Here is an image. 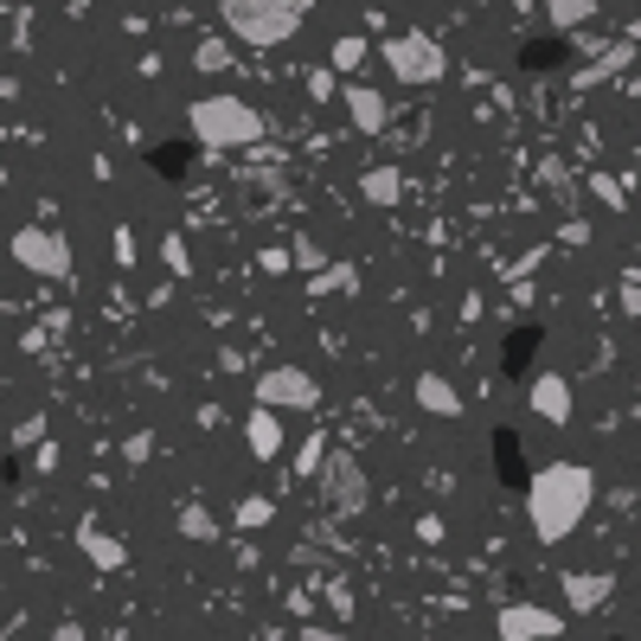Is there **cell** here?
Returning a JSON list of instances; mask_svg holds the SVG:
<instances>
[{
  "label": "cell",
  "instance_id": "obj_1",
  "mask_svg": "<svg viewBox=\"0 0 641 641\" xmlns=\"http://www.w3.org/2000/svg\"><path fill=\"white\" fill-rule=\"evenodd\" d=\"M590 500H597V468H584V462H545L527 488V520L545 545H565L571 532H577V520L590 513Z\"/></svg>",
  "mask_w": 641,
  "mask_h": 641
},
{
  "label": "cell",
  "instance_id": "obj_2",
  "mask_svg": "<svg viewBox=\"0 0 641 641\" xmlns=\"http://www.w3.org/2000/svg\"><path fill=\"white\" fill-rule=\"evenodd\" d=\"M308 7H314V0H219L231 38H237V45H257V52L296 38V26L308 20Z\"/></svg>",
  "mask_w": 641,
  "mask_h": 641
},
{
  "label": "cell",
  "instance_id": "obj_3",
  "mask_svg": "<svg viewBox=\"0 0 641 641\" xmlns=\"http://www.w3.org/2000/svg\"><path fill=\"white\" fill-rule=\"evenodd\" d=\"M187 122L199 135V148H251V142H264V115L244 97H199L187 110Z\"/></svg>",
  "mask_w": 641,
  "mask_h": 641
},
{
  "label": "cell",
  "instance_id": "obj_4",
  "mask_svg": "<svg viewBox=\"0 0 641 641\" xmlns=\"http://www.w3.org/2000/svg\"><path fill=\"white\" fill-rule=\"evenodd\" d=\"M385 71L398 77V84H411V90H430V84H443L450 77V52L436 45L430 33H391L385 38Z\"/></svg>",
  "mask_w": 641,
  "mask_h": 641
},
{
  "label": "cell",
  "instance_id": "obj_5",
  "mask_svg": "<svg viewBox=\"0 0 641 641\" xmlns=\"http://www.w3.org/2000/svg\"><path fill=\"white\" fill-rule=\"evenodd\" d=\"M321 507L328 513H340V520H353L366 500H373V488H366V468H360V455L353 450H328V462H321Z\"/></svg>",
  "mask_w": 641,
  "mask_h": 641
},
{
  "label": "cell",
  "instance_id": "obj_6",
  "mask_svg": "<svg viewBox=\"0 0 641 641\" xmlns=\"http://www.w3.org/2000/svg\"><path fill=\"white\" fill-rule=\"evenodd\" d=\"M7 251H13V264L26 269V276H45V283H65V276H71V244H65L58 231H45V225L13 231Z\"/></svg>",
  "mask_w": 641,
  "mask_h": 641
},
{
  "label": "cell",
  "instance_id": "obj_7",
  "mask_svg": "<svg viewBox=\"0 0 641 641\" xmlns=\"http://www.w3.org/2000/svg\"><path fill=\"white\" fill-rule=\"evenodd\" d=\"M257 405L264 411H314L321 405V385L302 373V366H269L257 378Z\"/></svg>",
  "mask_w": 641,
  "mask_h": 641
},
{
  "label": "cell",
  "instance_id": "obj_8",
  "mask_svg": "<svg viewBox=\"0 0 641 641\" xmlns=\"http://www.w3.org/2000/svg\"><path fill=\"white\" fill-rule=\"evenodd\" d=\"M494 636L500 641H559L565 636V616L559 609H539V604H500Z\"/></svg>",
  "mask_w": 641,
  "mask_h": 641
},
{
  "label": "cell",
  "instance_id": "obj_9",
  "mask_svg": "<svg viewBox=\"0 0 641 641\" xmlns=\"http://www.w3.org/2000/svg\"><path fill=\"white\" fill-rule=\"evenodd\" d=\"M527 405L545 417V423H571V378L565 373H539L527 385Z\"/></svg>",
  "mask_w": 641,
  "mask_h": 641
},
{
  "label": "cell",
  "instance_id": "obj_10",
  "mask_svg": "<svg viewBox=\"0 0 641 641\" xmlns=\"http://www.w3.org/2000/svg\"><path fill=\"white\" fill-rule=\"evenodd\" d=\"M346 115H353L360 135H385V122H391L385 90H373V84H346Z\"/></svg>",
  "mask_w": 641,
  "mask_h": 641
},
{
  "label": "cell",
  "instance_id": "obj_11",
  "mask_svg": "<svg viewBox=\"0 0 641 641\" xmlns=\"http://www.w3.org/2000/svg\"><path fill=\"white\" fill-rule=\"evenodd\" d=\"M609 590H616V577H609V571H571V577H565V604L577 609V616L604 609Z\"/></svg>",
  "mask_w": 641,
  "mask_h": 641
},
{
  "label": "cell",
  "instance_id": "obj_12",
  "mask_svg": "<svg viewBox=\"0 0 641 641\" xmlns=\"http://www.w3.org/2000/svg\"><path fill=\"white\" fill-rule=\"evenodd\" d=\"M411 398H417V405H423L430 417H462V391H455L443 373H423V378L411 385Z\"/></svg>",
  "mask_w": 641,
  "mask_h": 641
},
{
  "label": "cell",
  "instance_id": "obj_13",
  "mask_svg": "<svg viewBox=\"0 0 641 641\" xmlns=\"http://www.w3.org/2000/svg\"><path fill=\"white\" fill-rule=\"evenodd\" d=\"M244 436H251V455H257V462H276V455H283V417L257 405L251 423H244Z\"/></svg>",
  "mask_w": 641,
  "mask_h": 641
},
{
  "label": "cell",
  "instance_id": "obj_14",
  "mask_svg": "<svg viewBox=\"0 0 641 641\" xmlns=\"http://www.w3.org/2000/svg\"><path fill=\"white\" fill-rule=\"evenodd\" d=\"M77 552H84L97 571H122V565H129V545H115L110 532H97V527L77 532Z\"/></svg>",
  "mask_w": 641,
  "mask_h": 641
},
{
  "label": "cell",
  "instance_id": "obj_15",
  "mask_svg": "<svg viewBox=\"0 0 641 641\" xmlns=\"http://www.w3.org/2000/svg\"><path fill=\"white\" fill-rule=\"evenodd\" d=\"M360 199H366V206H398V199H405V174H398V167H366V174H360Z\"/></svg>",
  "mask_w": 641,
  "mask_h": 641
},
{
  "label": "cell",
  "instance_id": "obj_16",
  "mask_svg": "<svg viewBox=\"0 0 641 641\" xmlns=\"http://www.w3.org/2000/svg\"><path fill=\"white\" fill-rule=\"evenodd\" d=\"M629 52H636L629 38H622V45H609V52H604V58H597V65H590L584 77H577V84H609V77H622V71H629Z\"/></svg>",
  "mask_w": 641,
  "mask_h": 641
},
{
  "label": "cell",
  "instance_id": "obj_17",
  "mask_svg": "<svg viewBox=\"0 0 641 641\" xmlns=\"http://www.w3.org/2000/svg\"><path fill=\"white\" fill-rule=\"evenodd\" d=\"M545 20L552 26H584V20H597V0H545Z\"/></svg>",
  "mask_w": 641,
  "mask_h": 641
},
{
  "label": "cell",
  "instance_id": "obj_18",
  "mask_svg": "<svg viewBox=\"0 0 641 641\" xmlns=\"http://www.w3.org/2000/svg\"><path fill=\"white\" fill-rule=\"evenodd\" d=\"M180 539H199V545H212V539H219V520H212L206 507H180Z\"/></svg>",
  "mask_w": 641,
  "mask_h": 641
},
{
  "label": "cell",
  "instance_id": "obj_19",
  "mask_svg": "<svg viewBox=\"0 0 641 641\" xmlns=\"http://www.w3.org/2000/svg\"><path fill=\"white\" fill-rule=\"evenodd\" d=\"M192 65H199V71H225L231 65V38H199V45H192Z\"/></svg>",
  "mask_w": 641,
  "mask_h": 641
},
{
  "label": "cell",
  "instance_id": "obj_20",
  "mask_svg": "<svg viewBox=\"0 0 641 641\" xmlns=\"http://www.w3.org/2000/svg\"><path fill=\"white\" fill-rule=\"evenodd\" d=\"M360 65H366V38L346 33V38L334 45V71H360Z\"/></svg>",
  "mask_w": 641,
  "mask_h": 641
},
{
  "label": "cell",
  "instance_id": "obj_21",
  "mask_svg": "<svg viewBox=\"0 0 641 641\" xmlns=\"http://www.w3.org/2000/svg\"><path fill=\"white\" fill-rule=\"evenodd\" d=\"M353 283H360V269H353V264H328V269H321V283H314V289H321V296H328V289H340V296H353Z\"/></svg>",
  "mask_w": 641,
  "mask_h": 641
},
{
  "label": "cell",
  "instance_id": "obj_22",
  "mask_svg": "<svg viewBox=\"0 0 641 641\" xmlns=\"http://www.w3.org/2000/svg\"><path fill=\"white\" fill-rule=\"evenodd\" d=\"M321 462H328V436H302V450H296V468H302V475H321Z\"/></svg>",
  "mask_w": 641,
  "mask_h": 641
},
{
  "label": "cell",
  "instance_id": "obj_23",
  "mask_svg": "<svg viewBox=\"0 0 641 641\" xmlns=\"http://www.w3.org/2000/svg\"><path fill=\"white\" fill-rule=\"evenodd\" d=\"M269 513H276V507H269V494H251V500L237 507V527H269Z\"/></svg>",
  "mask_w": 641,
  "mask_h": 641
},
{
  "label": "cell",
  "instance_id": "obj_24",
  "mask_svg": "<svg viewBox=\"0 0 641 641\" xmlns=\"http://www.w3.org/2000/svg\"><path fill=\"white\" fill-rule=\"evenodd\" d=\"M590 192H597V199H604L609 212H622V187H616V180H609V174H590Z\"/></svg>",
  "mask_w": 641,
  "mask_h": 641
},
{
  "label": "cell",
  "instance_id": "obj_25",
  "mask_svg": "<svg viewBox=\"0 0 641 641\" xmlns=\"http://www.w3.org/2000/svg\"><path fill=\"white\" fill-rule=\"evenodd\" d=\"M161 257H167V269H180V276L192 269V257H187V244H180V237H167V244H161Z\"/></svg>",
  "mask_w": 641,
  "mask_h": 641
},
{
  "label": "cell",
  "instance_id": "obj_26",
  "mask_svg": "<svg viewBox=\"0 0 641 641\" xmlns=\"http://www.w3.org/2000/svg\"><path fill=\"white\" fill-rule=\"evenodd\" d=\"M296 264L321 269V244H314V237H296Z\"/></svg>",
  "mask_w": 641,
  "mask_h": 641
},
{
  "label": "cell",
  "instance_id": "obj_27",
  "mask_svg": "<svg viewBox=\"0 0 641 641\" xmlns=\"http://www.w3.org/2000/svg\"><path fill=\"white\" fill-rule=\"evenodd\" d=\"M622 308H629V314H641V276H629V283H622Z\"/></svg>",
  "mask_w": 641,
  "mask_h": 641
},
{
  "label": "cell",
  "instance_id": "obj_28",
  "mask_svg": "<svg viewBox=\"0 0 641 641\" xmlns=\"http://www.w3.org/2000/svg\"><path fill=\"white\" fill-rule=\"evenodd\" d=\"M302 641H346V636H334V629H302Z\"/></svg>",
  "mask_w": 641,
  "mask_h": 641
},
{
  "label": "cell",
  "instance_id": "obj_29",
  "mask_svg": "<svg viewBox=\"0 0 641 641\" xmlns=\"http://www.w3.org/2000/svg\"><path fill=\"white\" fill-rule=\"evenodd\" d=\"M629 45H641V13H636V26H629Z\"/></svg>",
  "mask_w": 641,
  "mask_h": 641
},
{
  "label": "cell",
  "instance_id": "obj_30",
  "mask_svg": "<svg viewBox=\"0 0 641 641\" xmlns=\"http://www.w3.org/2000/svg\"><path fill=\"white\" fill-rule=\"evenodd\" d=\"M629 90H636V97H641V77H629Z\"/></svg>",
  "mask_w": 641,
  "mask_h": 641
}]
</instances>
